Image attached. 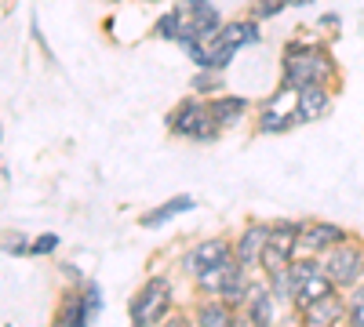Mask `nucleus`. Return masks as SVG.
Masks as SVG:
<instances>
[{
    "instance_id": "obj_19",
    "label": "nucleus",
    "mask_w": 364,
    "mask_h": 327,
    "mask_svg": "<svg viewBox=\"0 0 364 327\" xmlns=\"http://www.w3.org/2000/svg\"><path fill=\"white\" fill-rule=\"evenodd\" d=\"M269 277V291L277 302H291V273L288 270H277V273H266Z\"/></svg>"
},
{
    "instance_id": "obj_23",
    "label": "nucleus",
    "mask_w": 364,
    "mask_h": 327,
    "mask_svg": "<svg viewBox=\"0 0 364 327\" xmlns=\"http://www.w3.org/2000/svg\"><path fill=\"white\" fill-rule=\"evenodd\" d=\"M58 248V236L55 233H44V236H37L33 244H29V255H51Z\"/></svg>"
},
{
    "instance_id": "obj_11",
    "label": "nucleus",
    "mask_w": 364,
    "mask_h": 327,
    "mask_svg": "<svg viewBox=\"0 0 364 327\" xmlns=\"http://www.w3.org/2000/svg\"><path fill=\"white\" fill-rule=\"evenodd\" d=\"M339 240H346V233L339 226H331V222H310V226L299 229V251H306V255L328 251V248H336Z\"/></svg>"
},
{
    "instance_id": "obj_2",
    "label": "nucleus",
    "mask_w": 364,
    "mask_h": 327,
    "mask_svg": "<svg viewBox=\"0 0 364 327\" xmlns=\"http://www.w3.org/2000/svg\"><path fill=\"white\" fill-rule=\"evenodd\" d=\"M168 131L178 138H190V142H215L223 135L219 121L211 116V106L200 99H186L178 102V109L168 116Z\"/></svg>"
},
{
    "instance_id": "obj_13",
    "label": "nucleus",
    "mask_w": 364,
    "mask_h": 327,
    "mask_svg": "<svg viewBox=\"0 0 364 327\" xmlns=\"http://www.w3.org/2000/svg\"><path fill=\"white\" fill-rule=\"evenodd\" d=\"M245 313L252 323H269L273 313H277V299H273V291L262 284V280H252L248 284V299H245Z\"/></svg>"
},
{
    "instance_id": "obj_18",
    "label": "nucleus",
    "mask_w": 364,
    "mask_h": 327,
    "mask_svg": "<svg viewBox=\"0 0 364 327\" xmlns=\"http://www.w3.org/2000/svg\"><path fill=\"white\" fill-rule=\"evenodd\" d=\"M233 320H237V309L226 306L219 294H211V299L197 309V323H204V327H223V323H233Z\"/></svg>"
},
{
    "instance_id": "obj_10",
    "label": "nucleus",
    "mask_w": 364,
    "mask_h": 327,
    "mask_svg": "<svg viewBox=\"0 0 364 327\" xmlns=\"http://www.w3.org/2000/svg\"><path fill=\"white\" fill-rule=\"evenodd\" d=\"M226 255H233V244H226L223 236H211V240H200V244H193V248L186 251V258H182V270H186L190 277H197L200 270H208L211 262H219V258H226Z\"/></svg>"
},
{
    "instance_id": "obj_17",
    "label": "nucleus",
    "mask_w": 364,
    "mask_h": 327,
    "mask_svg": "<svg viewBox=\"0 0 364 327\" xmlns=\"http://www.w3.org/2000/svg\"><path fill=\"white\" fill-rule=\"evenodd\" d=\"M193 196H171L168 204H161L157 211H146L142 215V226L146 229H157V226H164V222H171L175 215H186V211H193Z\"/></svg>"
},
{
    "instance_id": "obj_20",
    "label": "nucleus",
    "mask_w": 364,
    "mask_h": 327,
    "mask_svg": "<svg viewBox=\"0 0 364 327\" xmlns=\"http://www.w3.org/2000/svg\"><path fill=\"white\" fill-rule=\"evenodd\" d=\"M346 320L364 327V284H353V294L346 299Z\"/></svg>"
},
{
    "instance_id": "obj_27",
    "label": "nucleus",
    "mask_w": 364,
    "mask_h": 327,
    "mask_svg": "<svg viewBox=\"0 0 364 327\" xmlns=\"http://www.w3.org/2000/svg\"><path fill=\"white\" fill-rule=\"evenodd\" d=\"M288 4H310V0H284V8H288Z\"/></svg>"
},
{
    "instance_id": "obj_3",
    "label": "nucleus",
    "mask_w": 364,
    "mask_h": 327,
    "mask_svg": "<svg viewBox=\"0 0 364 327\" xmlns=\"http://www.w3.org/2000/svg\"><path fill=\"white\" fill-rule=\"evenodd\" d=\"M262 40V33H259V22L252 18H237V22H226V26H219V33L211 37L208 44H211V70H226L230 62H233V55L245 48V44H259Z\"/></svg>"
},
{
    "instance_id": "obj_12",
    "label": "nucleus",
    "mask_w": 364,
    "mask_h": 327,
    "mask_svg": "<svg viewBox=\"0 0 364 327\" xmlns=\"http://www.w3.org/2000/svg\"><path fill=\"white\" fill-rule=\"evenodd\" d=\"M240 270H245V265H240L233 255H226V258H219V262H211L208 270H200L193 280H197V287H200L204 294H219V291H223Z\"/></svg>"
},
{
    "instance_id": "obj_9",
    "label": "nucleus",
    "mask_w": 364,
    "mask_h": 327,
    "mask_svg": "<svg viewBox=\"0 0 364 327\" xmlns=\"http://www.w3.org/2000/svg\"><path fill=\"white\" fill-rule=\"evenodd\" d=\"M328 106H331L328 84H306V87H299V92H295V121L299 124H314V121H321V116L328 113Z\"/></svg>"
},
{
    "instance_id": "obj_24",
    "label": "nucleus",
    "mask_w": 364,
    "mask_h": 327,
    "mask_svg": "<svg viewBox=\"0 0 364 327\" xmlns=\"http://www.w3.org/2000/svg\"><path fill=\"white\" fill-rule=\"evenodd\" d=\"M0 244H4V255H29V240L18 233H11L8 240H0Z\"/></svg>"
},
{
    "instance_id": "obj_5",
    "label": "nucleus",
    "mask_w": 364,
    "mask_h": 327,
    "mask_svg": "<svg viewBox=\"0 0 364 327\" xmlns=\"http://www.w3.org/2000/svg\"><path fill=\"white\" fill-rule=\"evenodd\" d=\"M168 309H171V284L164 280V277H154L149 280L135 299H132V306H128V313H132V320L139 323V327H149V323H161L164 316H168Z\"/></svg>"
},
{
    "instance_id": "obj_21",
    "label": "nucleus",
    "mask_w": 364,
    "mask_h": 327,
    "mask_svg": "<svg viewBox=\"0 0 364 327\" xmlns=\"http://www.w3.org/2000/svg\"><path fill=\"white\" fill-rule=\"evenodd\" d=\"M193 92H223L219 70H200V73L193 77Z\"/></svg>"
},
{
    "instance_id": "obj_26",
    "label": "nucleus",
    "mask_w": 364,
    "mask_h": 327,
    "mask_svg": "<svg viewBox=\"0 0 364 327\" xmlns=\"http://www.w3.org/2000/svg\"><path fill=\"white\" fill-rule=\"evenodd\" d=\"M63 277H66V280H73V284H80V273L73 270V265H70V262L63 265Z\"/></svg>"
},
{
    "instance_id": "obj_16",
    "label": "nucleus",
    "mask_w": 364,
    "mask_h": 327,
    "mask_svg": "<svg viewBox=\"0 0 364 327\" xmlns=\"http://www.w3.org/2000/svg\"><path fill=\"white\" fill-rule=\"evenodd\" d=\"M295 124H299V121H295V109H291V113H284V109H277L273 102H266V106H262L259 121H255L259 135H284V131H291Z\"/></svg>"
},
{
    "instance_id": "obj_6",
    "label": "nucleus",
    "mask_w": 364,
    "mask_h": 327,
    "mask_svg": "<svg viewBox=\"0 0 364 327\" xmlns=\"http://www.w3.org/2000/svg\"><path fill=\"white\" fill-rule=\"evenodd\" d=\"M299 229L295 222H277L269 226V240H266V251H262V270L266 273H277V270H288L291 258L299 255Z\"/></svg>"
},
{
    "instance_id": "obj_22",
    "label": "nucleus",
    "mask_w": 364,
    "mask_h": 327,
    "mask_svg": "<svg viewBox=\"0 0 364 327\" xmlns=\"http://www.w3.org/2000/svg\"><path fill=\"white\" fill-rule=\"evenodd\" d=\"M178 33H182V18H178V11H168V15L157 22V37H164V40H178Z\"/></svg>"
},
{
    "instance_id": "obj_1",
    "label": "nucleus",
    "mask_w": 364,
    "mask_h": 327,
    "mask_svg": "<svg viewBox=\"0 0 364 327\" xmlns=\"http://www.w3.org/2000/svg\"><path fill=\"white\" fill-rule=\"evenodd\" d=\"M284 87L299 92L306 84H331L336 77V62H331L328 48L321 44H302V40H291L284 48Z\"/></svg>"
},
{
    "instance_id": "obj_7",
    "label": "nucleus",
    "mask_w": 364,
    "mask_h": 327,
    "mask_svg": "<svg viewBox=\"0 0 364 327\" xmlns=\"http://www.w3.org/2000/svg\"><path fill=\"white\" fill-rule=\"evenodd\" d=\"M102 309V291L99 284H84V291H66L63 294V306H58L55 320L58 323H87L95 320Z\"/></svg>"
},
{
    "instance_id": "obj_15",
    "label": "nucleus",
    "mask_w": 364,
    "mask_h": 327,
    "mask_svg": "<svg viewBox=\"0 0 364 327\" xmlns=\"http://www.w3.org/2000/svg\"><path fill=\"white\" fill-rule=\"evenodd\" d=\"M211 106V116L219 121V128H237L240 121L248 116V99H240V95H219L215 102H208Z\"/></svg>"
},
{
    "instance_id": "obj_28",
    "label": "nucleus",
    "mask_w": 364,
    "mask_h": 327,
    "mask_svg": "<svg viewBox=\"0 0 364 327\" xmlns=\"http://www.w3.org/2000/svg\"><path fill=\"white\" fill-rule=\"evenodd\" d=\"M0 255H4V244H0Z\"/></svg>"
},
{
    "instance_id": "obj_8",
    "label": "nucleus",
    "mask_w": 364,
    "mask_h": 327,
    "mask_svg": "<svg viewBox=\"0 0 364 327\" xmlns=\"http://www.w3.org/2000/svg\"><path fill=\"white\" fill-rule=\"evenodd\" d=\"M266 240H269V226L266 222H248L245 233H240L237 244H233V258L245 265V270H255V265L262 262Z\"/></svg>"
},
{
    "instance_id": "obj_14",
    "label": "nucleus",
    "mask_w": 364,
    "mask_h": 327,
    "mask_svg": "<svg viewBox=\"0 0 364 327\" xmlns=\"http://www.w3.org/2000/svg\"><path fill=\"white\" fill-rule=\"evenodd\" d=\"M299 313H302V320H306V323L324 327V323H339V320H346V302L336 299V294H324V299H317V302H310V306H302Z\"/></svg>"
},
{
    "instance_id": "obj_25",
    "label": "nucleus",
    "mask_w": 364,
    "mask_h": 327,
    "mask_svg": "<svg viewBox=\"0 0 364 327\" xmlns=\"http://www.w3.org/2000/svg\"><path fill=\"white\" fill-rule=\"evenodd\" d=\"M281 11H284V0H259L255 18H266V15H281Z\"/></svg>"
},
{
    "instance_id": "obj_4",
    "label": "nucleus",
    "mask_w": 364,
    "mask_h": 327,
    "mask_svg": "<svg viewBox=\"0 0 364 327\" xmlns=\"http://www.w3.org/2000/svg\"><path fill=\"white\" fill-rule=\"evenodd\" d=\"M321 265H324L328 280L336 284V287H353V284H360V277H364V248L339 240L336 248L324 251V262H321Z\"/></svg>"
}]
</instances>
